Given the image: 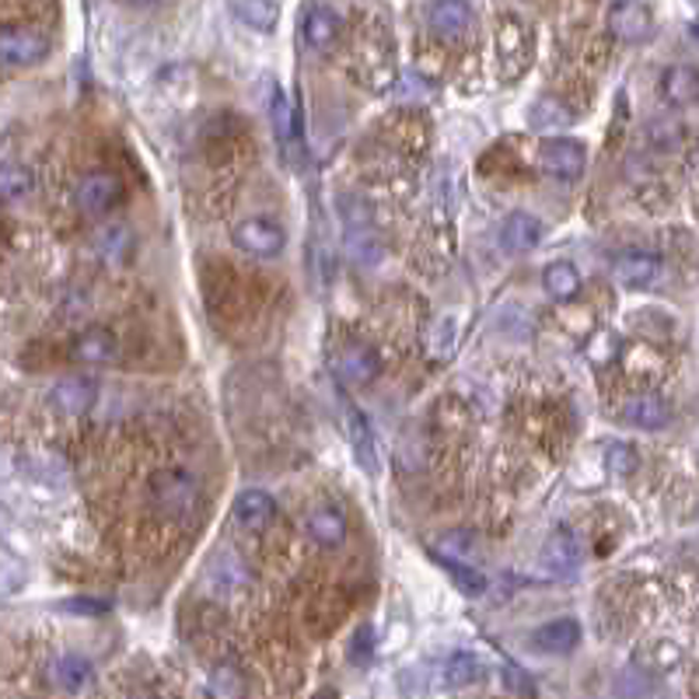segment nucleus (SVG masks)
Here are the masks:
<instances>
[{
  "mask_svg": "<svg viewBox=\"0 0 699 699\" xmlns=\"http://www.w3.org/2000/svg\"><path fill=\"white\" fill-rule=\"evenodd\" d=\"M539 168L560 182H574L587 168V150L574 137H550L539 144Z\"/></svg>",
  "mask_w": 699,
  "mask_h": 699,
  "instance_id": "nucleus-4",
  "label": "nucleus"
},
{
  "mask_svg": "<svg viewBox=\"0 0 699 699\" xmlns=\"http://www.w3.org/2000/svg\"><path fill=\"white\" fill-rule=\"evenodd\" d=\"M234 249H242L252 259H277L283 249H288V231H283L273 217L255 213V217H242L231 231Z\"/></svg>",
  "mask_w": 699,
  "mask_h": 699,
  "instance_id": "nucleus-3",
  "label": "nucleus"
},
{
  "mask_svg": "<svg viewBox=\"0 0 699 699\" xmlns=\"http://www.w3.org/2000/svg\"><path fill=\"white\" fill-rule=\"evenodd\" d=\"M542 238V221L524 210H514L508 213V221L500 225V249H504L508 255H524L532 252L539 246Z\"/></svg>",
  "mask_w": 699,
  "mask_h": 699,
  "instance_id": "nucleus-15",
  "label": "nucleus"
},
{
  "mask_svg": "<svg viewBox=\"0 0 699 699\" xmlns=\"http://www.w3.org/2000/svg\"><path fill=\"white\" fill-rule=\"evenodd\" d=\"M63 608H77L74 616H105L108 605L98 598H74V602H63Z\"/></svg>",
  "mask_w": 699,
  "mask_h": 699,
  "instance_id": "nucleus-36",
  "label": "nucleus"
},
{
  "mask_svg": "<svg viewBox=\"0 0 699 699\" xmlns=\"http://www.w3.org/2000/svg\"><path fill=\"white\" fill-rule=\"evenodd\" d=\"M574 123L571 105L556 95H542L532 108H529V126L539 129V134H553V129H566Z\"/></svg>",
  "mask_w": 699,
  "mask_h": 699,
  "instance_id": "nucleus-25",
  "label": "nucleus"
},
{
  "mask_svg": "<svg viewBox=\"0 0 699 699\" xmlns=\"http://www.w3.org/2000/svg\"><path fill=\"white\" fill-rule=\"evenodd\" d=\"M542 288L553 301H574L581 294V273L574 262H550L542 273Z\"/></svg>",
  "mask_w": 699,
  "mask_h": 699,
  "instance_id": "nucleus-27",
  "label": "nucleus"
},
{
  "mask_svg": "<svg viewBox=\"0 0 699 699\" xmlns=\"http://www.w3.org/2000/svg\"><path fill=\"white\" fill-rule=\"evenodd\" d=\"M50 399L63 417H84L95 406V382L87 375H67L53 385Z\"/></svg>",
  "mask_w": 699,
  "mask_h": 699,
  "instance_id": "nucleus-13",
  "label": "nucleus"
},
{
  "mask_svg": "<svg viewBox=\"0 0 699 699\" xmlns=\"http://www.w3.org/2000/svg\"><path fill=\"white\" fill-rule=\"evenodd\" d=\"M336 367H340V375L346 382H354V385H371L378 375H382V357H378V349L375 346H367L364 340H349L343 343L340 349V357H336Z\"/></svg>",
  "mask_w": 699,
  "mask_h": 699,
  "instance_id": "nucleus-10",
  "label": "nucleus"
},
{
  "mask_svg": "<svg viewBox=\"0 0 699 699\" xmlns=\"http://www.w3.org/2000/svg\"><path fill=\"white\" fill-rule=\"evenodd\" d=\"M619 413H623V420L629 427H637V430H661V427L671 424V406L661 396H654V392L629 396Z\"/></svg>",
  "mask_w": 699,
  "mask_h": 699,
  "instance_id": "nucleus-12",
  "label": "nucleus"
},
{
  "mask_svg": "<svg viewBox=\"0 0 699 699\" xmlns=\"http://www.w3.org/2000/svg\"><path fill=\"white\" fill-rule=\"evenodd\" d=\"M483 679V661L476 658V654H466V650H458L448 658L445 665V682L451 689H462V686H472Z\"/></svg>",
  "mask_w": 699,
  "mask_h": 699,
  "instance_id": "nucleus-29",
  "label": "nucleus"
},
{
  "mask_svg": "<svg viewBox=\"0 0 699 699\" xmlns=\"http://www.w3.org/2000/svg\"><path fill=\"white\" fill-rule=\"evenodd\" d=\"M50 679L60 692H81L92 682V661L81 658V654H63V658L53 661Z\"/></svg>",
  "mask_w": 699,
  "mask_h": 699,
  "instance_id": "nucleus-26",
  "label": "nucleus"
},
{
  "mask_svg": "<svg viewBox=\"0 0 699 699\" xmlns=\"http://www.w3.org/2000/svg\"><path fill=\"white\" fill-rule=\"evenodd\" d=\"M608 32L626 46L650 39L654 32V8L637 4V0H623V4H608Z\"/></svg>",
  "mask_w": 699,
  "mask_h": 699,
  "instance_id": "nucleus-9",
  "label": "nucleus"
},
{
  "mask_svg": "<svg viewBox=\"0 0 699 699\" xmlns=\"http://www.w3.org/2000/svg\"><path fill=\"white\" fill-rule=\"evenodd\" d=\"M304 532L322 550H340L346 542V518L336 508H315L309 521H304Z\"/></svg>",
  "mask_w": 699,
  "mask_h": 699,
  "instance_id": "nucleus-21",
  "label": "nucleus"
},
{
  "mask_svg": "<svg viewBox=\"0 0 699 699\" xmlns=\"http://www.w3.org/2000/svg\"><path fill=\"white\" fill-rule=\"evenodd\" d=\"M270 119H273V134H277L280 150L283 155H294L301 129H298V119H294V108H291L288 95H283V87H277V84H270Z\"/></svg>",
  "mask_w": 699,
  "mask_h": 699,
  "instance_id": "nucleus-22",
  "label": "nucleus"
},
{
  "mask_svg": "<svg viewBox=\"0 0 699 699\" xmlns=\"http://www.w3.org/2000/svg\"><path fill=\"white\" fill-rule=\"evenodd\" d=\"M246 692V682H242V675H238L234 665H217L213 675H210V696L213 699H242Z\"/></svg>",
  "mask_w": 699,
  "mask_h": 699,
  "instance_id": "nucleus-32",
  "label": "nucleus"
},
{
  "mask_svg": "<svg viewBox=\"0 0 699 699\" xmlns=\"http://www.w3.org/2000/svg\"><path fill=\"white\" fill-rule=\"evenodd\" d=\"M472 4H462V0H445V4H430L427 8V29L441 39H458L466 35L472 25Z\"/></svg>",
  "mask_w": 699,
  "mask_h": 699,
  "instance_id": "nucleus-18",
  "label": "nucleus"
},
{
  "mask_svg": "<svg viewBox=\"0 0 699 699\" xmlns=\"http://www.w3.org/2000/svg\"><path fill=\"white\" fill-rule=\"evenodd\" d=\"M437 563L445 566V571L451 574V581L458 584V592L466 595H483L487 592V577L476 571V566L462 563V560H448V556H437Z\"/></svg>",
  "mask_w": 699,
  "mask_h": 699,
  "instance_id": "nucleus-31",
  "label": "nucleus"
},
{
  "mask_svg": "<svg viewBox=\"0 0 699 699\" xmlns=\"http://www.w3.org/2000/svg\"><path fill=\"white\" fill-rule=\"evenodd\" d=\"M532 50L535 39L529 32V25L518 14H504L497 29V56H500V74L508 81H518L532 63Z\"/></svg>",
  "mask_w": 699,
  "mask_h": 699,
  "instance_id": "nucleus-2",
  "label": "nucleus"
},
{
  "mask_svg": "<svg viewBox=\"0 0 699 699\" xmlns=\"http://www.w3.org/2000/svg\"><path fill=\"white\" fill-rule=\"evenodd\" d=\"M371 650H375V633H371V626H361L354 644H349V661L354 665H364L371 658Z\"/></svg>",
  "mask_w": 699,
  "mask_h": 699,
  "instance_id": "nucleus-35",
  "label": "nucleus"
},
{
  "mask_svg": "<svg viewBox=\"0 0 699 699\" xmlns=\"http://www.w3.org/2000/svg\"><path fill=\"white\" fill-rule=\"evenodd\" d=\"M71 357L81 364H113L119 357V340L113 330H102V325H92L74 336L71 343Z\"/></svg>",
  "mask_w": 699,
  "mask_h": 699,
  "instance_id": "nucleus-14",
  "label": "nucleus"
},
{
  "mask_svg": "<svg viewBox=\"0 0 699 699\" xmlns=\"http://www.w3.org/2000/svg\"><path fill=\"white\" fill-rule=\"evenodd\" d=\"M234 521L242 524V529H252V532H259V529H267V524L273 521V514H277V500L267 493V490H259V487H249V490H242L234 497Z\"/></svg>",
  "mask_w": 699,
  "mask_h": 699,
  "instance_id": "nucleus-19",
  "label": "nucleus"
},
{
  "mask_svg": "<svg viewBox=\"0 0 699 699\" xmlns=\"http://www.w3.org/2000/svg\"><path fill=\"white\" fill-rule=\"evenodd\" d=\"M231 11L242 18V25L259 29V32H273L277 14H280V8L267 4V0H246V4H231Z\"/></svg>",
  "mask_w": 699,
  "mask_h": 699,
  "instance_id": "nucleus-30",
  "label": "nucleus"
},
{
  "mask_svg": "<svg viewBox=\"0 0 699 699\" xmlns=\"http://www.w3.org/2000/svg\"><path fill=\"white\" fill-rule=\"evenodd\" d=\"M92 246H95V255L105 262V267H123V262L134 255L137 238H134V231H129L123 221H108V225H102L95 231Z\"/></svg>",
  "mask_w": 699,
  "mask_h": 699,
  "instance_id": "nucleus-16",
  "label": "nucleus"
},
{
  "mask_svg": "<svg viewBox=\"0 0 699 699\" xmlns=\"http://www.w3.org/2000/svg\"><path fill=\"white\" fill-rule=\"evenodd\" d=\"M147 493H150V504H155V511L168 521H186L196 514V508H200V483H196V476L186 472V469H158L155 476H150L147 483Z\"/></svg>",
  "mask_w": 699,
  "mask_h": 699,
  "instance_id": "nucleus-1",
  "label": "nucleus"
},
{
  "mask_svg": "<svg viewBox=\"0 0 699 699\" xmlns=\"http://www.w3.org/2000/svg\"><path fill=\"white\" fill-rule=\"evenodd\" d=\"M119 196H123V186H119L116 175H108V171H87L84 179L77 182V189H74L77 210L84 217H102V213H108V210L119 204Z\"/></svg>",
  "mask_w": 699,
  "mask_h": 699,
  "instance_id": "nucleus-8",
  "label": "nucleus"
},
{
  "mask_svg": "<svg viewBox=\"0 0 699 699\" xmlns=\"http://www.w3.org/2000/svg\"><path fill=\"white\" fill-rule=\"evenodd\" d=\"M340 35H343V18L336 8H330V4L301 8V39H304V46H309V53H315V56L333 53Z\"/></svg>",
  "mask_w": 699,
  "mask_h": 699,
  "instance_id": "nucleus-5",
  "label": "nucleus"
},
{
  "mask_svg": "<svg viewBox=\"0 0 699 699\" xmlns=\"http://www.w3.org/2000/svg\"><path fill=\"white\" fill-rule=\"evenodd\" d=\"M612 270H616V277L626 288H650V283H658L665 277V262L654 252H623Z\"/></svg>",
  "mask_w": 699,
  "mask_h": 699,
  "instance_id": "nucleus-17",
  "label": "nucleus"
},
{
  "mask_svg": "<svg viewBox=\"0 0 699 699\" xmlns=\"http://www.w3.org/2000/svg\"><path fill=\"white\" fill-rule=\"evenodd\" d=\"M605 466H608V472H616V476H633L640 469V455H637V448L626 445V441H612L605 448Z\"/></svg>",
  "mask_w": 699,
  "mask_h": 699,
  "instance_id": "nucleus-33",
  "label": "nucleus"
},
{
  "mask_svg": "<svg viewBox=\"0 0 699 699\" xmlns=\"http://www.w3.org/2000/svg\"><path fill=\"white\" fill-rule=\"evenodd\" d=\"M32 171L18 161H0V200L4 204H18L32 192Z\"/></svg>",
  "mask_w": 699,
  "mask_h": 699,
  "instance_id": "nucleus-28",
  "label": "nucleus"
},
{
  "mask_svg": "<svg viewBox=\"0 0 699 699\" xmlns=\"http://www.w3.org/2000/svg\"><path fill=\"white\" fill-rule=\"evenodd\" d=\"M661 95L675 108H689L699 95L696 67H689V63H675V67H668L665 77H661Z\"/></svg>",
  "mask_w": 699,
  "mask_h": 699,
  "instance_id": "nucleus-24",
  "label": "nucleus"
},
{
  "mask_svg": "<svg viewBox=\"0 0 699 699\" xmlns=\"http://www.w3.org/2000/svg\"><path fill=\"white\" fill-rule=\"evenodd\" d=\"M340 406H343V427L349 437V448H354V458L361 462L364 472L378 476V448H375V430H371L367 417L357 409V403L340 392Z\"/></svg>",
  "mask_w": 699,
  "mask_h": 699,
  "instance_id": "nucleus-7",
  "label": "nucleus"
},
{
  "mask_svg": "<svg viewBox=\"0 0 699 699\" xmlns=\"http://www.w3.org/2000/svg\"><path fill=\"white\" fill-rule=\"evenodd\" d=\"M204 584H207V592H210V595L228 598V595L242 592V587L249 584V571H246V563L238 560L234 553H217V556L204 566Z\"/></svg>",
  "mask_w": 699,
  "mask_h": 699,
  "instance_id": "nucleus-11",
  "label": "nucleus"
},
{
  "mask_svg": "<svg viewBox=\"0 0 699 699\" xmlns=\"http://www.w3.org/2000/svg\"><path fill=\"white\" fill-rule=\"evenodd\" d=\"M542 560L545 566H550L553 574H574L581 566V542L571 529H556L550 539H545V550H542Z\"/></svg>",
  "mask_w": 699,
  "mask_h": 699,
  "instance_id": "nucleus-20",
  "label": "nucleus"
},
{
  "mask_svg": "<svg viewBox=\"0 0 699 699\" xmlns=\"http://www.w3.org/2000/svg\"><path fill=\"white\" fill-rule=\"evenodd\" d=\"M50 53V39L32 25H4L0 29V63L11 67H32Z\"/></svg>",
  "mask_w": 699,
  "mask_h": 699,
  "instance_id": "nucleus-6",
  "label": "nucleus"
},
{
  "mask_svg": "<svg viewBox=\"0 0 699 699\" xmlns=\"http://www.w3.org/2000/svg\"><path fill=\"white\" fill-rule=\"evenodd\" d=\"M500 679H504V686L521 696V699H535V682H532V675L524 671L521 665L514 661H504V668H500Z\"/></svg>",
  "mask_w": 699,
  "mask_h": 699,
  "instance_id": "nucleus-34",
  "label": "nucleus"
},
{
  "mask_svg": "<svg viewBox=\"0 0 699 699\" xmlns=\"http://www.w3.org/2000/svg\"><path fill=\"white\" fill-rule=\"evenodd\" d=\"M581 644L577 619H553L532 633V647L542 654H571Z\"/></svg>",
  "mask_w": 699,
  "mask_h": 699,
  "instance_id": "nucleus-23",
  "label": "nucleus"
}]
</instances>
